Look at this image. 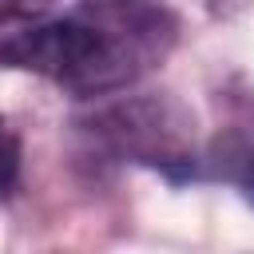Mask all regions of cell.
Instances as JSON below:
<instances>
[{"mask_svg":"<svg viewBox=\"0 0 254 254\" xmlns=\"http://www.w3.org/2000/svg\"><path fill=\"white\" fill-rule=\"evenodd\" d=\"M71 12L91 36L87 67L71 87L79 99L131 87L179 40V16L159 0H79Z\"/></svg>","mask_w":254,"mask_h":254,"instance_id":"obj_1","label":"cell"},{"mask_svg":"<svg viewBox=\"0 0 254 254\" xmlns=\"http://www.w3.org/2000/svg\"><path fill=\"white\" fill-rule=\"evenodd\" d=\"M95 127L107 143H115L119 155H131L135 163H151L163 171H171V163L190 167V155L183 143L190 131V119L175 103H155V99L119 103L107 115H99Z\"/></svg>","mask_w":254,"mask_h":254,"instance_id":"obj_2","label":"cell"},{"mask_svg":"<svg viewBox=\"0 0 254 254\" xmlns=\"http://www.w3.org/2000/svg\"><path fill=\"white\" fill-rule=\"evenodd\" d=\"M91 52V36L83 28V20L75 12L60 16V20H44V24H28L12 36L0 40V67H16V71H36L56 79L60 87H75V79L83 75Z\"/></svg>","mask_w":254,"mask_h":254,"instance_id":"obj_3","label":"cell"},{"mask_svg":"<svg viewBox=\"0 0 254 254\" xmlns=\"http://www.w3.org/2000/svg\"><path fill=\"white\" fill-rule=\"evenodd\" d=\"M206 167L214 179L230 183L250 206H254V139L250 135H238V131H226L210 143V155H206Z\"/></svg>","mask_w":254,"mask_h":254,"instance_id":"obj_4","label":"cell"},{"mask_svg":"<svg viewBox=\"0 0 254 254\" xmlns=\"http://www.w3.org/2000/svg\"><path fill=\"white\" fill-rule=\"evenodd\" d=\"M20 183V135L0 115V198H8Z\"/></svg>","mask_w":254,"mask_h":254,"instance_id":"obj_5","label":"cell"},{"mask_svg":"<svg viewBox=\"0 0 254 254\" xmlns=\"http://www.w3.org/2000/svg\"><path fill=\"white\" fill-rule=\"evenodd\" d=\"M12 8H20V12H32V8H48L52 0H8Z\"/></svg>","mask_w":254,"mask_h":254,"instance_id":"obj_6","label":"cell"}]
</instances>
